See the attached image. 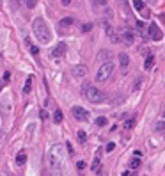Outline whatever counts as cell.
I'll list each match as a JSON object with an SVG mask.
<instances>
[{"label":"cell","mask_w":165,"mask_h":176,"mask_svg":"<svg viewBox=\"0 0 165 176\" xmlns=\"http://www.w3.org/2000/svg\"><path fill=\"white\" fill-rule=\"evenodd\" d=\"M32 32H34L36 39L41 43V45H48V43H50V39H52L50 29H48V25L44 23V20H43V18H36V20L32 21Z\"/></svg>","instance_id":"6da1fadb"},{"label":"cell","mask_w":165,"mask_h":176,"mask_svg":"<svg viewBox=\"0 0 165 176\" xmlns=\"http://www.w3.org/2000/svg\"><path fill=\"white\" fill-rule=\"evenodd\" d=\"M48 164L53 169H59L64 162V146L62 144H52L48 149Z\"/></svg>","instance_id":"7a4b0ae2"},{"label":"cell","mask_w":165,"mask_h":176,"mask_svg":"<svg viewBox=\"0 0 165 176\" xmlns=\"http://www.w3.org/2000/svg\"><path fill=\"white\" fill-rule=\"evenodd\" d=\"M83 96L87 98V102H91V103H105L107 102V94L103 91H100L98 87H94L93 84H85L83 85Z\"/></svg>","instance_id":"3957f363"},{"label":"cell","mask_w":165,"mask_h":176,"mask_svg":"<svg viewBox=\"0 0 165 176\" xmlns=\"http://www.w3.org/2000/svg\"><path fill=\"white\" fill-rule=\"evenodd\" d=\"M112 75H114V64L110 61L103 62L101 68H100V71L96 73V82H100V84L108 82V80L112 78Z\"/></svg>","instance_id":"277c9868"},{"label":"cell","mask_w":165,"mask_h":176,"mask_svg":"<svg viewBox=\"0 0 165 176\" xmlns=\"http://www.w3.org/2000/svg\"><path fill=\"white\" fill-rule=\"evenodd\" d=\"M119 32V39L126 45V46H132L135 41V31L132 29V27H123L121 31H117Z\"/></svg>","instance_id":"5b68a950"},{"label":"cell","mask_w":165,"mask_h":176,"mask_svg":"<svg viewBox=\"0 0 165 176\" xmlns=\"http://www.w3.org/2000/svg\"><path fill=\"white\" fill-rule=\"evenodd\" d=\"M87 73H89V68L85 64H76L71 68V75L75 78H83V77H87Z\"/></svg>","instance_id":"8992f818"},{"label":"cell","mask_w":165,"mask_h":176,"mask_svg":"<svg viewBox=\"0 0 165 176\" xmlns=\"http://www.w3.org/2000/svg\"><path fill=\"white\" fill-rule=\"evenodd\" d=\"M71 114H73V117L78 119V121H87V119H89V112H87L85 109H82V107H73Z\"/></svg>","instance_id":"52a82bcc"},{"label":"cell","mask_w":165,"mask_h":176,"mask_svg":"<svg viewBox=\"0 0 165 176\" xmlns=\"http://www.w3.org/2000/svg\"><path fill=\"white\" fill-rule=\"evenodd\" d=\"M149 38H151L153 41H162V38H163V32L160 31V27H158L156 23H151V25H149Z\"/></svg>","instance_id":"ba28073f"},{"label":"cell","mask_w":165,"mask_h":176,"mask_svg":"<svg viewBox=\"0 0 165 176\" xmlns=\"http://www.w3.org/2000/svg\"><path fill=\"white\" fill-rule=\"evenodd\" d=\"M9 114H11V102L2 100V103H0V116H2V119H5Z\"/></svg>","instance_id":"9c48e42d"},{"label":"cell","mask_w":165,"mask_h":176,"mask_svg":"<svg viewBox=\"0 0 165 176\" xmlns=\"http://www.w3.org/2000/svg\"><path fill=\"white\" fill-rule=\"evenodd\" d=\"M64 53H66V45H64V43H59V45L52 50V57L53 59H61Z\"/></svg>","instance_id":"30bf717a"},{"label":"cell","mask_w":165,"mask_h":176,"mask_svg":"<svg viewBox=\"0 0 165 176\" xmlns=\"http://www.w3.org/2000/svg\"><path fill=\"white\" fill-rule=\"evenodd\" d=\"M119 66H121V71H126L128 66H130V57L126 53H119Z\"/></svg>","instance_id":"8fae6325"},{"label":"cell","mask_w":165,"mask_h":176,"mask_svg":"<svg viewBox=\"0 0 165 176\" xmlns=\"http://www.w3.org/2000/svg\"><path fill=\"white\" fill-rule=\"evenodd\" d=\"M100 155H101V149L96 151V156H94V160H93V171L94 173H98V174H100V171H101V169H100V166H101V158H100Z\"/></svg>","instance_id":"7c38bea8"},{"label":"cell","mask_w":165,"mask_h":176,"mask_svg":"<svg viewBox=\"0 0 165 176\" xmlns=\"http://www.w3.org/2000/svg\"><path fill=\"white\" fill-rule=\"evenodd\" d=\"M112 59V52L110 50H100L98 52V61L100 62H108Z\"/></svg>","instance_id":"4fadbf2b"},{"label":"cell","mask_w":165,"mask_h":176,"mask_svg":"<svg viewBox=\"0 0 165 176\" xmlns=\"http://www.w3.org/2000/svg\"><path fill=\"white\" fill-rule=\"evenodd\" d=\"M25 164H27V151H23V149H21V151H18V153H16V166H25Z\"/></svg>","instance_id":"5bb4252c"},{"label":"cell","mask_w":165,"mask_h":176,"mask_svg":"<svg viewBox=\"0 0 165 176\" xmlns=\"http://www.w3.org/2000/svg\"><path fill=\"white\" fill-rule=\"evenodd\" d=\"M25 45H27V48L30 50V53H32V55H34V57H36V55H39V48H37L36 45H32V41H30V39H29V38L25 39Z\"/></svg>","instance_id":"9a60e30c"},{"label":"cell","mask_w":165,"mask_h":176,"mask_svg":"<svg viewBox=\"0 0 165 176\" xmlns=\"http://www.w3.org/2000/svg\"><path fill=\"white\" fill-rule=\"evenodd\" d=\"M73 23H75V20H73L71 16H68V18H62V20L59 21V27H61V29H66V27H69Z\"/></svg>","instance_id":"2e32d148"},{"label":"cell","mask_w":165,"mask_h":176,"mask_svg":"<svg viewBox=\"0 0 165 176\" xmlns=\"http://www.w3.org/2000/svg\"><path fill=\"white\" fill-rule=\"evenodd\" d=\"M107 34H108L110 41H114V43L121 41V39H119V34H115V31H114V29H110V27H107Z\"/></svg>","instance_id":"e0dca14e"},{"label":"cell","mask_w":165,"mask_h":176,"mask_svg":"<svg viewBox=\"0 0 165 176\" xmlns=\"http://www.w3.org/2000/svg\"><path fill=\"white\" fill-rule=\"evenodd\" d=\"M76 139H78L80 144H85V142H87V134H85L83 130H78V132H76Z\"/></svg>","instance_id":"ac0fdd59"},{"label":"cell","mask_w":165,"mask_h":176,"mask_svg":"<svg viewBox=\"0 0 165 176\" xmlns=\"http://www.w3.org/2000/svg\"><path fill=\"white\" fill-rule=\"evenodd\" d=\"M53 123H55V124H61L62 123V110H61V109H57V110L53 112Z\"/></svg>","instance_id":"d6986e66"},{"label":"cell","mask_w":165,"mask_h":176,"mask_svg":"<svg viewBox=\"0 0 165 176\" xmlns=\"http://www.w3.org/2000/svg\"><path fill=\"white\" fill-rule=\"evenodd\" d=\"M32 80H34V77H29V78H27L25 87H23V93H25V94H29L32 91Z\"/></svg>","instance_id":"ffe728a7"},{"label":"cell","mask_w":165,"mask_h":176,"mask_svg":"<svg viewBox=\"0 0 165 176\" xmlns=\"http://www.w3.org/2000/svg\"><path fill=\"white\" fill-rule=\"evenodd\" d=\"M137 27H139V31H140V34H142V38H144V39H147V36H149V34L146 32V29H144V23H142V21L139 20V21H137Z\"/></svg>","instance_id":"44dd1931"},{"label":"cell","mask_w":165,"mask_h":176,"mask_svg":"<svg viewBox=\"0 0 165 176\" xmlns=\"http://www.w3.org/2000/svg\"><path fill=\"white\" fill-rule=\"evenodd\" d=\"M133 9L144 11V0H133Z\"/></svg>","instance_id":"7402d4cb"},{"label":"cell","mask_w":165,"mask_h":176,"mask_svg":"<svg viewBox=\"0 0 165 176\" xmlns=\"http://www.w3.org/2000/svg\"><path fill=\"white\" fill-rule=\"evenodd\" d=\"M119 4H121V7L124 9V18H128V16H130V11H128V4H126V0H119Z\"/></svg>","instance_id":"603a6c76"},{"label":"cell","mask_w":165,"mask_h":176,"mask_svg":"<svg viewBox=\"0 0 165 176\" xmlns=\"http://www.w3.org/2000/svg\"><path fill=\"white\" fill-rule=\"evenodd\" d=\"M155 130H156V132H163V130H165V121H156V123H155Z\"/></svg>","instance_id":"cb8c5ba5"},{"label":"cell","mask_w":165,"mask_h":176,"mask_svg":"<svg viewBox=\"0 0 165 176\" xmlns=\"http://www.w3.org/2000/svg\"><path fill=\"white\" fill-rule=\"evenodd\" d=\"M153 62H155V59H153V55H149V57L146 59V62H144V70H149V68L153 66Z\"/></svg>","instance_id":"d4e9b609"},{"label":"cell","mask_w":165,"mask_h":176,"mask_svg":"<svg viewBox=\"0 0 165 176\" xmlns=\"http://www.w3.org/2000/svg\"><path fill=\"white\" fill-rule=\"evenodd\" d=\"M133 126H135V117L128 119V121L124 123V128H126V130H130V128H133Z\"/></svg>","instance_id":"484cf974"},{"label":"cell","mask_w":165,"mask_h":176,"mask_svg":"<svg viewBox=\"0 0 165 176\" xmlns=\"http://www.w3.org/2000/svg\"><path fill=\"white\" fill-rule=\"evenodd\" d=\"M139 166H140V160H139V158H133V160L130 162V167H132V169H139Z\"/></svg>","instance_id":"4316f807"},{"label":"cell","mask_w":165,"mask_h":176,"mask_svg":"<svg viewBox=\"0 0 165 176\" xmlns=\"http://www.w3.org/2000/svg\"><path fill=\"white\" fill-rule=\"evenodd\" d=\"M96 124H98V126H105V124H107V117H103V116L98 117V119H96Z\"/></svg>","instance_id":"83f0119b"},{"label":"cell","mask_w":165,"mask_h":176,"mask_svg":"<svg viewBox=\"0 0 165 176\" xmlns=\"http://www.w3.org/2000/svg\"><path fill=\"white\" fill-rule=\"evenodd\" d=\"M9 78H11V73L5 71V73H4V78H2V85H4L5 82H9Z\"/></svg>","instance_id":"f1b7e54d"},{"label":"cell","mask_w":165,"mask_h":176,"mask_svg":"<svg viewBox=\"0 0 165 176\" xmlns=\"http://www.w3.org/2000/svg\"><path fill=\"white\" fill-rule=\"evenodd\" d=\"M91 29H93V23H85L82 27V32H91Z\"/></svg>","instance_id":"f546056e"},{"label":"cell","mask_w":165,"mask_h":176,"mask_svg":"<svg viewBox=\"0 0 165 176\" xmlns=\"http://www.w3.org/2000/svg\"><path fill=\"white\" fill-rule=\"evenodd\" d=\"M83 167H85V162H83V160L76 162V169H83Z\"/></svg>","instance_id":"4dcf8cb0"},{"label":"cell","mask_w":165,"mask_h":176,"mask_svg":"<svg viewBox=\"0 0 165 176\" xmlns=\"http://www.w3.org/2000/svg\"><path fill=\"white\" fill-rule=\"evenodd\" d=\"M34 5H36V0H27V7H34Z\"/></svg>","instance_id":"1f68e13d"},{"label":"cell","mask_w":165,"mask_h":176,"mask_svg":"<svg viewBox=\"0 0 165 176\" xmlns=\"http://www.w3.org/2000/svg\"><path fill=\"white\" fill-rule=\"evenodd\" d=\"M114 148H115V144H114V142H108V146H107V151H112Z\"/></svg>","instance_id":"d6a6232c"},{"label":"cell","mask_w":165,"mask_h":176,"mask_svg":"<svg viewBox=\"0 0 165 176\" xmlns=\"http://www.w3.org/2000/svg\"><path fill=\"white\" fill-rule=\"evenodd\" d=\"M98 5H107V0H94Z\"/></svg>","instance_id":"836d02e7"},{"label":"cell","mask_w":165,"mask_h":176,"mask_svg":"<svg viewBox=\"0 0 165 176\" xmlns=\"http://www.w3.org/2000/svg\"><path fill=\"white\" fill-rule=\"evenodd\" d=\"M62 2V5H69V4H71V0H61Z\"/></svg>","instance_id":"e575fe53"},{"label":"cell","mask_w":165,"mask_h":176,"mask_svg":"<svg viewBox=\"0 0 165 176\" xmlns=\"http://www.w3.org/2000/svg\"><path fill=\"white\" fill-rule=\"evenodd\" d=\"M163 117H165V112H163Z\"/></svg>","instance_id":"d590c367"}]
</instances>
